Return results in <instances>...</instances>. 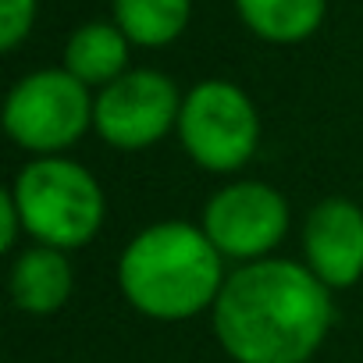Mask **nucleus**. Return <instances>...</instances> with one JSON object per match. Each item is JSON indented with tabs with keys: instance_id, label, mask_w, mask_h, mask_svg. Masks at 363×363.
<instances>
[{
	"instance_id": "nucleus-11",
	"label": "nucleus",
	"mask_w": 363,
	"mask_h": 363,
	"mask_svg": "<svg viewBox=\"0 0 363 363\" xmlns=\"http://www.w3.org/2000/svg\"><path fill=\"white\" fill-rule=\"evenodd\" d=\"M246 26L274 43H296L320 26L324 0H239Z\"/></svg>"
},
{
	"instance_id": "nucleus-1",
	"label": "nucleus",
	"mask_w": 363,
	"mask_h": 363,
	"mask_svg": "<svg viewBox=\"0 0 363 363\" xmlns=\"http://www.w3.org/2000/svg\"><path fill=\"white\" fill-rule=\"evenodd\" d=\"M214 328L239 363H306L331 328L328 285L299 264L257 260L225 281Z\"/></svg>"
},
{
	"instance_id": "nucleus-9",
	"label": "nucleus",
	"mask_w": 363,
	"mask_h": 363,
	"mask_svg": "<svg viewBox=\"0 0 363 363\" xmlns=\"http://www.w3.org/2000/svg\"><path fill=\"white\" fill-rule=\"evenodd\" d=\"M11 292H15V303L22 310H29V313H54V310L65 306V299L72 292V267L50 246L29 250V253H22L15 260Z\"/></svg>"
},
{
	"instance_id": "nucleus-2",
	"label": "nucleus",
	"mask_w": 363,
	"mask_h": 363,
	"mask_svg": "<svg viewBox=\"0 0 363 363\" xmlns=\"http://www.w3.org/2000/svg\"><path fill=\"white\" fill-rule=\"evenodd\" d=\"M121 289L135 310L157 320H186L218 303L221 253L207 232L186 221H164L135 235L121 257Z\"/></svg>"
},
{
	"instance_id": "nucleus-12",
	"label": "nucleus",
	"mask_w": 363,
	"mask_h": 363,
	"mask_svg": "<svg viewBox=\"0 0 363 363\" xmlns=\"http://www.w3.org/2000/svg\"><path fill=\"white\" fill-rule=\"evenodd\" d=\"M118 26L143 47L171 43L189 18V0H114Z\"/></svg>"
},
{
	"instance_id": "nucleus-10",
	"label": "nucleus",
	"mask_w": 363,
	"mask_h": 363,
	"mask_svg": "<svg viewBox=\"0 0 363 363\" xmlns=\"http://www.w3.org/2000/svg\"><path fill=\"white\" fill-rule=\"evenodd\" d=\"M125 36L111 26H86L72 36L68 43V72L89 86V82H118L121 79V68H125Z\"/></svg>"
},
{
	"instance_id": "nucleus-3",
	"label": "nucleus",
	"mask_w": 363,
	"mask_h": 363,
	"mask_svg": "<svg viewBox=\"0 0 363 363\" xmlns=\"http://www.w3.org/2000/svg\"><path fill=\"white\" fill-rule=\"evenodd\" d=\"M15 203L26 232L50 250H75L89 242L104 221V196L93 174L72 160H36L15 182Z\"/></svg>"
},
{
	"instance_id": "nucleus-7",
	"label": "nucleus",
	"mask_w": 363,
	"mask_h": 363,
	"mask_svg": "<svg viewBox=\"0 0 363 363\" xmlns=\"http://www.w3.org/2000/svg\"><path fill=\"white\" fill-rule=\"evenodd\" d=\"M178 114L182 107L171 79H164L160 72H132L100 93L93 121L111 146L143 150L157 143Z\"/></svg>"
},
{
	"instance_id": "nucleus-4",
	"label": "nucleus",
	"mask_w": 363,
	"mask_h": 363,
	"mask_svg": "<svg viewBox=\"0 0 363 363\" xmlns=\"http://www.w3.org/2000/svg\"><path fill=\"white\" fill-rule=\"evenodd\" d=\"M93 111L86 86L72 72H36L11 89L4 125L18 146L57 153L86 132Z\"/></svg>"
},
{
	"instance_id": "nucleus-14",
	"label": "nucleus",
	"mask_w": 363,
	"mask_h": 363,
	"mask_svg": "<svg viewBox=\"0 0 363 363\" xmlns=\"http://www.w3.org/2000/svg\"><path fill=\"white\" fill-rule=\"evenodd\" d=\"M18 228H26V225H22V211L15 203V193H0V246L11 250L18 239Z\"/></svg>"
},
{
	"instance_id": "nucleus-13",
	"label": "nucleus",
	"mask_w": 363,
	"mask_h": 363,
	"mask_svg": "<svg viewBox=\"0 0 363 363\" xmlns=\"http://www.w3.org/2000/svg\"><path fill=\"white\" fill-rule=\"evenodd\" d=\"M36 15V0H0V47L15 50L29 33Z\"/></svg>"
},
{
	"instance_id": "nucleus-6",
	"label": "nucleus",
	"mask_w": 363,
	"mask_h": 363,
	"mask_svg": "<svg viewBox=\"0 0 363 363\" xmlns=\"http://www.w3.org/2000/svg\"><path fill=\"white\" fill-rule=\"evenodd\" d=\"M203 225L207 239L218 246L221 257L257 260L281 242L289 228V207L271 186L239 182L211 200Z\"/></svg>"
},
{
	"instance_id": "nucleus-5",
	"label": "nucleus",
	"mask_w": 363,
	"mask_h": 363,
	"mask_svg": "<svg viewBox=\"0 0 363 363\" xmlns=\"http://www.w3.org/2000/svg\"><path fill=\"white\" fill-rule=\"evenodd\" d=\"M182 143L211 171H235L242 167L260 135L257 111L250 96L228 82H203L189 93L178 114Z\"/></svg>"
},
{
	"instance_id": "nucleus-8",
	"label": "nucleus",
	"mask_w": 363,
	"mask_h": 363,
	"mask_svg": "<svg viewBox=\"0 0 363 363\" xmlns=\"http://www.w3.org/2000/svg\"><path fill=\"white\" fill-rule=\"evenodd\" d=\"M306 257L324 285H352L363 274V211L349 200H324L306 221Z\"/></svg>"
}]
</instances>
